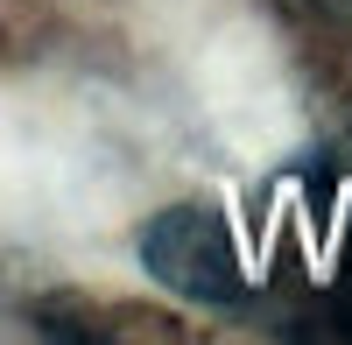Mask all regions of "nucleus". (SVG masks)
<instances>
[{
  "label": "nucleus",
  "mask_w": 352,
  "mask_h": 345,
  "mask_svg": "<svg viewBox=\"0 0 352 345\" xmlns=\"http://www.w3.org/2000/svg\"><path fill=\"white\" fill-rule=\"evenodd\" d=\"M141 268H148L169 296L204 303V310H232L247 296V268L232 247V225L212 205H169L141 225Z\"/></svg>",
  "instance_id": "obj_1"
},
{
  "label": "nucleus",
  "mask_w": 352,
  "mask_h": 345,
  "mask_svg": "<svg viewBox=\"0 0 352 345\" xmlns=\"http://www.w3.org/2000/svg\"><path fill=\"white\" fill-rule=\"evenodd\" d=\"M324 8H338V14H352V0H324Z\"/></svg>",
  "instance_id": "obj_2"
}]
</instances>
